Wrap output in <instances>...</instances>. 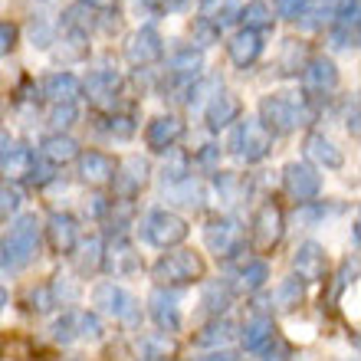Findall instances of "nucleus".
<instances>
[{
  "label": "nucleus",
  "instance_id": "nucleus-1",
  "mask_svg": "<svg viewBox=\"0 0 361 361\" xmlns=\"http://www.w3.org/2000/svg\"><path fill=\"white\" fill-rule=\"evenodd\" d=\"M37 253H39V224L33 214H23L0 237V273L27 269L37 259Z\"/></svg>",
  "mask_w": 361,
  "mask_h": 361
},
{
  "label": "nucleus",
  "instance_id": "nucleus-2",
  "mask_svg": "<svg viewBox=\"0 0 361 361\" xmlns=\"http://www.w3.org/2000/svg\"><path fill=\"white\" fill-rule=\"evenodd\" d=\"M315 109L309 105V99L299 92H276V95H267L259 102V122L267 125L269 132H295L302 125L312 122Z\"/></svg>",
  "mask_w": 361,
  "mask_h": 361
},
{
  "label": "nucleus",
  "instance_id": "nucleus-3",
  "mask_svg": "<svg viewBox=\"0 0 361 361\" xmlns=\"http://www.w3.org/2000/svg\"><path fill=\"white\" fill-rule=\"evenodd\" d=\"M230 152L237 154L240 161L257 164L273 152V132L259 118H243L230 135Z\"/></svg>",
  "mask_w": 361,
  "mask_h": 361
},
{
  "label": "nucleus",
  "instance_id": "nucleus-4",
  "mask_svg": "<svg viewBox=\"0 0 361 361\" xmlns=\"http://www.w3.org/2000/svg\"><path fill=\"white\" fill-rule=\"evenodd\" d=\"M152 273L164 289L168 286H188V283H197L200 276H204V259L194 250H174V253H164L154 263Z\"/></svg>",
  "mask_w": 361,
  "mask_h": 361
},
{
  "label": "nucleus",
  "instance_id": "nucleus-5",
  "mask_svg": "<svg viewBox=\"0 0 361 361\" xmlns=\"http://www.w3.org/2000/svg\"><path fill=\"white\" fill-rule=\"evenodd\" d=\"M142 237L145 243H152L158 250H171L178 243H184V237H188V220L171 214V210H152L142 220Z\"/></svg>",
  "mask_w": 361,
  "mask_h": 361
},
{
  "label": "nucleus",
  "instance_id": "nucleus-6",
  "mask_svg": "<svg viewBox=\"0 0 361 361\" xmlns=\"http://www.w3.org/2000/svg\"><path fill=\"white\" fill-rule=\"evenodd\" d=\"M243 240H247V233L233 217H214L204 227V243L217 259H230L233 253H240Z\"/></svg>",
  "mask_w": 361,
  "mask_h": 361
},
{
  "label": "nucleus",
  "instance_id": "nucleus-7",
  "mask_svg": "<svg viewBox=\"0 0 361 361\" xmlns=\"http://www.w3.org/2000/svg\"><path fill=\"white\" fill-rule=\"evenodd\" d=\"M92 305L99 309V312L118 319V322H135V319H138V299H135L128 289H122V286H115V283H99L95 286L92 289Z\"/></svg>",
  "mask_w": 361,
  "mask_h": 361
},
{
  "label": "nucleus",
  "instance_id": "nucleus-8",
  "mask_svg": "<svg viewBox=\"0 0 361 361\" xmlns=\"http://www.w3.org/2000/svg\"><path fill=\"white\" fill-rule=\"evenodd\" d=\"M283 184L299 204H312V197H319L322 190V178L309 161H289L283 171Z\"/></svg>",
  "mask_w": 361,
  "mask_h": 361
},
{
  "label": "nucleus",
  "instance_id": "nucleus-9",
  "mask_svg": "<svg viewBox=\"0 0 361 361\" xmlns=\"http://www.w3.org/2000/svg\"><path fill=\"white\" fill-rule=\"evenodd\" d=\"M125 56L132 66H152L158 59L164 56V43H161V33L154 27H142L135 30L128 43H125Z\"/></svg>",
  "mask_w": 361,
  "mask_h": 361
},
{
  "label": "nucleus",
  "instance_id": "nucleus-10",
  "mask_svg": "<svg viewBox=\"0 0 361 361\" xmlns=\"http://www.w3.org/2000/svg\"><path fill=\"white\" fill-rule=\"evenodd\" d=\"M293 269H295V279H299V283H322L325 269H329L325 250L319 247L315 240L299 243V250H295V257H293Z\"/></svg>",
  "mask_w": 361,
  "mask_h": 361
},
{
  "label": "nucleus",
  "instance_id": "nucleus-11",
  "mask_svg": "<svg viewBox=\"0 0 361 361\" xmlns=\"http://www.w3.org/2000/svg\"><path fill=\"white\" fill-rule=\"evenodd\" d=\"M115 194L122 200H132L138 190L148 184V161L145 158H138V154H132V158H125L122 164H115Z\"/></svg>",
  "mask_w": 361,
  "mask_h": 361
},
{
  "label": "nucleus",
  "instance_id": "nucleus-12",
  "mask_svg": "<svg viewBox=\"0 0 361 361\" xmlns=\"http://www.w3.org/2000/svg\"><path fill=\"white\" fill-rule=\"evenodd\" d=\"M82 92L89 95V102L99 105V109H109V105L118 102V92H122V76L115 69H95L89 73V79L82 82Z\"/></svg>",
  "mask_w": 361,
  "mask_h": 361
},
{
  "label": "nucleus",
  "instance_id": "nucleus-13",
  "mask_svg": "<svg viewBox=\"0 0 361 361\" xmlns=\"http://www.w3.org/2000/svg\"><path fill=\"white\" fill-rule=\"evenodd\" d=\"M283 240V210L276 204H263L253 217V243L259 250H273Z\"/></svg>",
  "mask_w": 361,
  "mask_h": 361
},
{
  "label": "nucleus",
  "instance_id": "nucleus-14",
  "mask_svg": "<svg viewBox=\"0 0 361 361\" xmlns=\"http://www.w3.org/2000/svg\"><path fill=\"white\" fill-rule=\"evenodd\" d=\"M148 305H152V319L154 325L161 329L164 335H174L180 329V309H178V295L168 293L164 286H158L152 293V299H148Z\"/></svg>",
  "mask_w": 361,
  "mask_h": 361
},
{
  "label": "nucleus",
  "instance_id": "nucleus-15",
  "mask_svg": "<svg viewBox=\"0 0 361 361\" xmlns=\"http://www.w3.org/2000/svg\"><path fill=\"white\" fill-rule=\"evenodd\" d=\"M180 135H184V122H180L178 115H158V118L148 125L145 142H148L152 152H171L174 145L180 142Z\"/></svg>",
  "mask_w": 361,
  "mask_h": 361
},
{
  "label": "nucleus",
  "instance_id": "nucleus-16",
  "mask_svg": "<svg viewBox=\"0 0 361 361\" xmlns=\"http://www.w3.org/2000/svg\"><path fill=\"white\" fill-rule=\"evenodd\" d=\"M302 86H305V92H319V95L332 92L338 86V69H335L332 59H325V56L309 59L302 66Z\"/></svg>",
  "mask_w": 361,
  "mask_h": 361
},
{
  "label": "nucleus",
  "instance_id": "nucleus-17",
  "mask_svg": "<svg viewBox=\"0 0 361 361\" xmlns=\"http://www.w3.org/2000/svg\"><path fill=\"white\" fill-rule=\"evenodd\" d=\"M47 240L56 253H73L79 243V224L73 214H49L47 220Z\"/></svg>",
  "mask_w": 361,
  "mask_h": 361
},
{
  "label": "nucleus",
  "instance_id": "nucleus-18",
  "mask_svg": "<svg viewBox=\"0 0 361 361\" xmlns=\"http://www.w3.org/2000/svg\"><path fill=\"white\" fill-rule=\"evenodd\" d=\"M227 53H230V63L240 69L253 66L259 59V53H263V33H253V30H240V33H233L227 43Z\"/></svg>",
  "mask_w": 361,
  "mask_h": 361
},
{
  "label": "nucleus",
  "instance_id": "nucleus-19",
  "mask_svg": "<svg viewBox=\"0 0 361 361\" xmlns=\"http://www.w3.org/2000/svg\"><path fill=\"white\" fill-rule=\"evenodd\" d=\"M102 267L112 276H132L142 269V259H138V253H135V247L128 240L118 237L109 250H102Z\"/></svg>",
  "mask_w": 361,
  "mask_h": 361
},
{
  "label": "nucleus",
  "instance_id": "nucleus-20",
  "mask_svg": "<svg viewBox=\"0 0 361 361\" xmlns=\"http://www.w3.org/2000/svg\"><path fill=\"white\" fill-rule=\"evenodd\" d=\"M43 95H47L53 105H76L79 95H82V82H79L73 73H53V76L43 82Z\"/></svg>",
  "mask_w": 361,
  "mask_h": 361
},
{
  "label": "nucleus",
  "instance_id": "nucleus-21",
  "mask_svg": "<svg viewBox=\"0 0 361 361\" xmlns=\"http://www.w3.org/2000/svg\"><path fill=\"white\" fill-rule=\"evenodd\" d=\"M79 178L86 180V184L102 188V184H109V180L115 178V161L109 158V154H102V152L79 154Z\"/></svg>",
  "mask_w": 361,
  "mask_h": 361
},
{
  "label": "nucleus",
  "instance_id": "nucleus-22",
  "mask_svg": "<svg viewBox=\"0 0 361 361\" xmlns=\"http://www.w3.org/2000/svg\"><path fill=\"white\" fill-rule=\"evenodd\" d=\"M305 158L315 164H322V168H332V171H338L345 164V154L335 148V142H329V138L319 132H312L305 138Z\"/></svg>",
  "mask_w": 361,
  "mask_h": 361
},
{
  "label": "nucleus",
  "instance_id": "nucleus-23",
  "mask_svg": "<svg viewBox=\"0 0 361 361\" xmlns=\"http://www.w3.org/2000/svg\"><path fill=\"white\" fill-rule=\"evenodd\" d=\"M240 118V99L230 92H217L214 99H210L207 105V125L214 128V132H220V128H227V125H233Z\"/></svg>",
  "mask_w": 361,
  "mask_h": 361
},
{
  "label": "nucleus",
  "instance_id": "nucleus-24",
  "mask_svg": "<svg viewBox=\"0 0 361 361\" xmlns=\"http://www.w3.org/2000/svg\"><path fill=\"white\" fill-rule=\"evenodd\" d=\"M33 164H37V154L30 152V148H23V145H17V148H10L0 158V171H4L7 180H23L33 174Z\"/></svg>",
  "mask_w": 361,
  "mask_h": 361
},
{
  "label": "nucleus",
  "instance_id": "nucleus-25",
  "mask_svg": "<svg viewBox=\"0 0 361 361\" xmlns=\"http://www.w3.org/2000/svg\"><path fill=\"white\" fill-rule=\"evenodd\" d=\"M200 66H204V56H200V49H194V47H184L171 56V76L180 79L184 86L197 82Z\"/></svg>",
  "mask_w": 361,
  "mask_h": 361
},
{
  "label": "nucleus",
  "instance_id": "nucleus-26",
  "mask_svg": "<svg viewBox=\"0 0 361 361\" xmlns=\"http://www.w3.org/2000/svg\"><path fill=\"white\" fill-rule=\"evenodd\" d=\"M233 335H237V325L230 322V319H214V322L204 325V329L194 335V345H197V348H217V345H227Z\"/></svg>",
  "mask_w": 361,
  "mask_h": 361
},
{
  "label": "nucleus",
  "instance_id": "nucleus-27",
  "mask_svg": "<svg viewBox=\"0 0 361 361\" xmlns=\"http://www.w3.org/2000/svg\"><path fill=\"white\" fill-rule=\"evenodd\" d=\"M73 158H79V145L69 135H49L43 142V161L47 164H66Z\"/></svg>",
  "mask_w": 361,
  "mask_h": 361
},
{
  "label": "nucleus",
  "instance_id": "nucleus-28",
  "mask_svg": "<svg viewBox=\"0 0 361 361\" xmlns=\"http://www.w3.org/2000/svg\"><path fill=\"white\" fill-rule=\"evenodd\" d=\"M273 319H267V315H257L253 322H247V329H243V348L247 352H263L269 342H273Z\"/></svg>",
  "mask_w": 361,
  "mask_h": 361
},
{
  "label": "nucleus",
  "instance_id": "nucleus-29",
  "mask_svg": "<svg viewBox=\"0 0 361 361\" xmlns=\"http://www.w3.org/2000/svg\"><path fill=\"white\" fill-rule=\"evenodd\" d=\"M63 27H66L69 33L89 37V33L99 27V13H95L92 7H86V4H73V7L66 10V17H63Z\"/></svg>",
  "mask_w": 361,
  "mask_h": 361
},
{
  "label": "nucleus",
  "instance_id": "nucleus-30",
  "mask_svg": "<svg viewBox=\"0 0 361 361\" xmlns=\"http://www.w3.org/2000/svg\"><path fill=\"white\" fill-rule=\"evenodd\" d=\"M269 279V267L263 263V259H250V263H243V267L237 269V289L240 293H257V289H263Z\"/></svg>",
  "mask_w": 361,
  "mask_h": 361
},
{
  "label": "nucleus",
  "instance_id": "nucleus-31",
  "mask_svg": "<svg viewBox=\"0 0 361 361\" xmlns=\"http://www.w3.org/2000/svg\"><path fill=\"white\" fill-rule=\"evenodd\" d=\"M240 20H243V30H253V33L273 30V10H269L263 0H253L247 7H240Z\"/></svg>",
  "mask_w": 361,
  "mask_h": 361
},
{
  "label": "nucleus",
  "instance_id": "nucleus-32",
  "mask_svg": "<svg viewBox=\"0 0 361 361\" xmlns=\"http://www.w3.org/2000/svg\"><path fill=\"white\" fill-rule=\"evenodd\" d=\"M102 240L99 237H89L82 243H76V267L82 273H95V269L102 267Z\"/></svg>",
  "mask_w": 361,
  "mask_h": 361
},
{
  "label": "nucleus",
  "instance_id": "nucleus-33",
  "mask_svg": "<svg viewBox=\"0 0 361 361\" xmlns=\"http://www.w3.org/2000/svg\"><path fill=\"white\" fill-rule=\"evenodd\" d=\"M200 302H204L207 312L220 315L230 305V286L227 283H207L204 286V299H200Z\"/></svg>",
  "mask_w": 361,
  "mask_h": 361
},
{
  "label": "nucleus",
  "instance_id": "nucleus-34",
  "mask_svg": "<svg viewBox=\"0 0 361 361\" xmlns=\"http://www.w3.org/2000/svg\"><path fill=\"white\" fill-rule=\"evenodd\" d=\"M79 315L82 312H63V319L53 322V338H56V342H63V345L76 342L79 338Z\"/></svg>",
  "mask_w": 361,
  "mask_h": 361
},
{
  "label": "nucleus",
  "instance_id": "nucleus-35",
  "mask_svg": "<svg viewBox=\"0 0 361 361\" xmlns=\"http://www.w3.org/2000/svg\"><path fill=\"white\" fill-rule=\"evenodd\" d=\"M184 180H188V154L174 152L171 164H164V188H178Z\"/></svg>",
  "mask_w": 361,
  "mask_h": 361
},
{
  "label": "nucleus",
  "instance_id": "nucleus-36",
  "mask_svg": "<svg viewBox=\"0 0 361 361\" xmlns=\"http://www.w3.org/2000/svg\"><path fill=\"white\" fill-rule=\"evenodd\" d=\"M302 302V283L299 279H286L279 289H276V305L279 309H295Z\"/></svg>",
  "mask_w": 361,
  "mask_h": 361
},
{
  "label": "nucleus",
  "instance_id": "nucleus-37",
  "mask_svg": "<svg viewBox=\"0 0 361 361\" xmlns=\"http://www.w3.org/2000/svg\"><path fill=\"white\" fill-rule=\"evenodd\" d=\"M329 37H332V47H338V49L358 47V23H345V20H338Z\"/></svg>",
  "mask_w": 361,
  "mask_h": 361
},
{
  "label": "nucleus",
  "instance_id": "nucleus-38",
  "mask_svg": "<svg viewBox=\"0 0 361 361\" xmlns=\"http://www.w3.org/2000/svg\"><path fill=\"white\" fill-rule=\"evenodd\" d=\"M76 118H79L76 105H53L49 109V125L56 128V135H63V128H69V125H76Z\"/></svg>",
  "mask_w": 361,
  "mask_h": 361
},
{
  "label": "nucleus",
  "instance_id": "nucleus-39",
  "mask_svg": "<svg viewBox=\"0 0 361 361\" xmlns=\"http://www.w3.org/2000/svg\"><path fill=\"white\" fill-rule=\"evenodd\" d=\"M20 190L10 188V184H0V220H7L10 214H17L20 210Z\"/></svg>",
  "mask_w": 361,
  "mask_h": 361
},
{
  "label": "nucleus",
  "instance_id": "nucleus-40",
  "mask_svg": "<svg viewBox=\"0 0 361 361\" xmlns=\"http://www.w3.org/2000/svg\"><path fill=\"white\" fill-rule=\"evenodd\" d=\"M79 338H89V342H99V338H102V322H99V315H92V312L79 315Z\"/></svg>",
  "mask_w": 361,
  "mask_h": 361
},
{
  "label": "nucleus",
  "instance_id": "nucleus-41",
  "mask_svg": "<svg viewBox=\"0 0 361 361\" xmlns=\"http://www.w3.org/2000/svg\"><path fill=\"white\" fill-rule=\"evenodd\" d=\"M194 39H197L200 47H210V43H217V39H220V30L214 27L210 20L200 17L197 23H194Z\"/></svg>",
  "mask_w": 361,
  "mask_h": 361
},
{
  "label": "nucleus",
  "instance_id": "nucleus-42",
  "mask_svg": "<svg viewBox=\"0 0 361 361\" xmlns=\"http://www.w3.org/2000/svg\"><path fill=\"white\" fill-rule=\"evenodd\" d=\"M17 37H20V30L13 27V23H4V20H0V56H7L10 49L17 47Z\"/></svg>",
  "mask_w": 361,
  "mask_h": 361
},
{
  "label": "nucleus",
  "instance_id": "nucleus-43",
  "mask_svg": "<svg viewBox=\"0 0 361 361\" xmlns=\"http://www.w3.org/2000/svg\"><path fill=\"white\" fill-rule=\"evenodd\" d=\"M309 4L312 0H279V17H289V20L302 17L305 10H309Z\"/></svg>",
  "mask_w": 361,
  "mask_h": 361
},
{
  "label": "nucleus",
  "instance_id": "nucleus-44",
  "mask_svg": "<svg viewBox=\"0 0 361 361\" xmlns=\"http://www.w3.org/2000/svg\"><path fill=\"white\" fill-rule=\"evenodd\" d=\"M30 309H37V312H47L49 305H53V293H49L47 286H39V289H33V293H30Z\"/></svg>",
  "mask_w": 361,
  "mask_h": 361
},
{
  "label": "nucleus",
  "instance_id": "nucleus-45",
  "mask_svg": "<svg viewBox=\"0 0 361 361\" xmlns=\"http://www.w3.org/2000/svg\"><path fill=\"white\" fill-rule=\"evenodd\" d=\"M109 132L118 135V138H128V135L135 132L132 118H125V115H115V118H109Z\"/></svg>",
  "mask_w": 361,
  "mask_h": 361
},
{
  "label": "nucleus",
  "instance_id": "nucleus-46",
  "mask_svg": "<svg viewBox=\"0 0 361 361\" xmlns=\"http://www.w3.org/2000/svg\"><path fill=\"white\" fill-rule=\"evenodd\" d=\"M30 37H33V47H49V43H53V33H49L47 23H33V27H30Z\"/></svg>",
  "mask_w": 361,
  "mask_h": 361
},
{
  "label": "nucleus",
  "instance_id": "nucleus-47",
  "mask_svg": "<svg viewBox=\"0 0 361 361\" xmlns=\"http://www.w3.org/2000/svg\"><path fill=\"white\" fill-rule=\"evenodd\" d=\"M197 361H240V355L237 352H210V355H204V358H197Z\"/></svg>",
  "mask_w": 361,
  "mask_h": 361
},
{
  "label": "nucleus",
  "instance_id": "nucleus-48",
  "mask_svg": "<svg viewBox=\"0 0 361 361\" xmlns=\"http://www.w3.org/2000/svg\"><path fill=\"white\" fill-rule=\"evenodd\" d=\"M217 152H220V148H214V145H207V148L200 152V164H214V161H217Z\"/></svg>",
  "mask_w": 361,
  "mask_h": 361
},
{
  "label": "nucleus",
  "instance_id": "nucleus-49",
  "mask_svg": "<svg viewBox=\"0 0 361 361\" xmlns=\"http://www.w3.org/2000/svg\"><path fill=\"white\" fill-rule=\"evenodd\" d=\"M86 7H92V10H112L118 0H82Z\"/></svg>",
  "mask_w": 361,
  "mask_h": 361
},
{
  "label": "nucleus",
  "instance_id": "nucleus-50",
  "mask_svg": "<svg viewBox=\"0 0 361 361\" xmlns=\"http://www.w3.org/2000/svg\"><path fill=\"white\" fill-rule=\"evenodd\" d=\"M348 132L358 135V105H352V115H348Z\"/></svg>",
  "mask_w": 361,
  "mask_h": 361
},
{
  "label": "nucleus",
  "instance_id": "nucleus-51",
  "mask_svg": "<svg viewBox=\"0 0 361 361\" xmlns=\"http://www.w3.org/2000/svg\"><path fill=\"white\" fill-rule=\"evenodd\" d=\"M10 148H13V145H10V135H4V132H0V158H4V154H7Z\"/></svg>",
  "mask_w": 361,
  "mask_h": 361
},
{
  "label": "nucleus",
  "instance_id": "nucleus-52",
  "mask_svg": "<svg viewBox=\"0 0 361 361\" xmlns=\"http://www.w3.org/2000/svg\"><path fill=\"white\" fill-rule=\"evenodd\" d=\"M4 305H7V289L0 286V312H4Z\"/></svg>",
  "mask_w": 361,
  "mask_h": 361
},
{
  "label": "nucleus",
  "instance_id": "nucleus-53",
  "mask_svg": "<svg viewBox=\"0 0 361 361\" xmlns=\"http://www.w3.org/2000/svg\"><path fill=\"white\" fill-rule=\"evenodd\" d=\"M145 361H158V358H145Z\"/></svg>",
  "mask_w": 361,
  "mask_h": 361
}]
</instances>
